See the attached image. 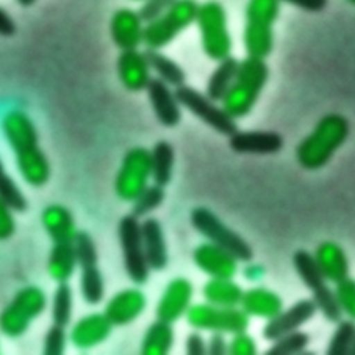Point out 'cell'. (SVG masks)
Here are the masks:
<instances>
[{"label":"cell","instance_id":"25","mask_svg":"<svg viewBox=\"0 0 355 355\" xmlns=\"http://www.w3.org/2000/svg\"><path fill=\"white\" fill-rule=\"evenodd\" d=\"M42 223L53 243H73L78 233L71 211L61 204H50L42 211Z\"/></svg>","mask_w":355,"mask_h":355},{"label":"cell","instance_id":"14","mask_svg":"<svg viewBox=\"0 0 355 355\" xmlns=\"http://www.w3.org/2000/svg\"><path fill=\"white\" fill-rule=\"evenodd\" d=\"M193 294L194 287L189 279L180 276L172 279L164 288L157 302V319L173 324L183 315H186L187 309L191 305Z\"/></svg>","mask_w":355,"mask_h":355},{"label":"cell","instance_id":"52","mask_svg":"<svg viewBox=\"0 0 355 355\" xmlns=\"http://www.w3.org/2000/svg\"><path fill=\"white\" fill-rule=\"evenodd\" d=\"M133 1H139V0H133ZM144 1V0H143Z\"/></svg>","mask_w":355,"mask_h":355},{"label":"cell","instance_id":"37","mask_svg":"<svg viewBox=\"0 0 355 355\" xmlns=\"http://www.w3.org/2000/svg\"><path fill=\"white\" fill-rule=\"evenodd\" d=\"M165 198V191L164 187L159 184H151L147 186L137 197L132 205V214L137 218L146 216L154 209H157Z\"/></svg>","mask_w":355,"mask_h":355},{"label":"cell","instance_id":"23","mask_svg":"<svg viewBox=\"0 0 355 355\" xmlns=\"http://www.w3.org/2000/svg\"><path fill=\"white\" fill-rule=\"evenodd\" d=\"M313 258L322 272L330 283H338L349 276V261L343 247L336 241L320 243L313 252Z\"/></svg>","mask_w":355,"mask_h":355},{"label":"cell","instance_id":"11","mask_svg":"<svg viewBox=\"0 0 355 355\" xmlns=\"http://www.w3.org/2000/svg\"><path fill=\"white\" fill-rule=\"evenodd\" d=\"M151 179V151L136 146L129 148L115 176L114 190L122 201H135Z\"/></svg>","mask_w":355,"mask_h":355},{"label":"cell","instance_id":"18","mask_svg":"<svg viewBox=\"0 0 355 355\" xmlns=\"http://www.w3.org/2000/svg\"><path fill=\"white\" fill-rule=\"evenodd\" d=\"M110 33L112 42L121 51L135 50L143 43L144 22L137 11L122 7L111 17Z\"/></svg>","mask_w":355,"mask_h":355},{"label":"cell","instance_id":"46","mask_svg":"<svg viewBox=\"0 0 355 355\" xmlns=\"http://www.w3.org/2000/svg\"><path fill=\"white\" fill-rule=\"evenodd\" d=\"M229 343L223 333H212L207 341V352L211 355H223L227 352Z\"/></svg>","mask_w":355,"mask_h":355},{"label":"cell","instance_id":"16","mask_svg":"<svg viewBox=\"0 0 355 355\" xmlns=\"http://www.w3.org/2000/svg\"><path fill=\"white\" fill-rule=\"evenodd\" d=\"M193 261L209 277H234L237 273V258L211 241L201 243L194 248Z\"/></svg>","mask_w":355,"mask_h":355},{"label":"cell","instance_id":"8","mask_svg":"<svg viewBox=\"0 0 355 355\" xmlns=\"http://www.w3.org/2000/svg\"><path fill=\"white\" fill-rule=\"evenodd\" d=\"M198 6L196 0H176L166 12L144 25L143 44L151 50L168 46L182 31L196 22Z\"/></svg>","mask_w":355,"mask_h":355},{"label":"cell","instance_id":"33","mask_svg":"<svg viewBox=\"0 0 355 355\" xmlns=\"http://www.w3.org/2000/svg\"><path fill=\"white\" fill-rule=\"evenodd\" d=\"M79 288L83 301L89 305H97L104 298V279L97 265L80 268Z\"/></svg>","mask_w":355,"mask_h":355},{"label":"cell","instance_id":"28","mask_svg":"<svg viewBox=\"0 0 355 355\" xmlns=\"http://www.w3.org/2000/svg\"><path fill=\"white\" fill-rule=\"evenodd\" d=\"M78 266L73 243H53L47 261L49 275L58 283L68 282Z\"/></svg>","mask_w":355,"mask_h":355},{"label":"cell","instance_id":"1","mask_svg":"<svg viewBox=\"0 0 355 355\" xmlns=\"http://www.w3.org/2000/svg\"><path fill=\"white\" fill-rule=\"evenodd\" d=\"M1 130L8 141L24 180L40 187L50 179V162L39 146L33 121L21 110H10L1 118Z\"/></svg>","mask_w":355,"mask_h":355},{"label":"cell","instance_id":"3","mask_svg":"<svg viewBox=\"0 0 355 355\" xmlns=\"http://www.w3.org/2000/svg\"><path fill=\"white\" fill-rule=\"evenodd\" d=\"M269 78L265 60L247 55L239 62L232 86L222 100V107L234 119L243 118L254 108Z\"/></svg>","mask_w":355,"mask_h":355},{"label":"cell","instance_id":"13","mask_svg":"<svg viewBox=\"0 0 355 355\" xmlns=\"http://www.w3.org/2000/svg\"><path fill=\"white\" fill-rule=\"evenodd\" d=\"M175 92L180 105H183L186 110H189L193 115H196L198 119H201L218 133L232 136L234 132L239 130L236 119L230 116L223 107L216 105V103L211 100L207 94L187 85L176 87Z\"/></svg>","mask_w":355,"mask_h":355},{"label":"cell","instance_id":"48","mask_svg":"<svg viewBox=\"0 0 355 355\" xmlns=\"http://www.w3.org/2000/svg\"><path fill=\"white\" fill-rule=\"evenodd\" d=\"M17 32V24L12 17L0 7V36H12Z\"/></svg>","mask_w":355,"mask_h":355},{"label":"cell","instance_id":"40","mask_svg":"<svg viewBox=\"0 0 355 355\" xmlns=\"http://www.w3.org/2000/svg\"><path fill=\"white\" fill-rule=\"evenodd\" d=\"M334 293L343 315L355 320V279L347 276L336 283Z\"/></svg>","mask_w":355,"mask_h":355},{"label":"cell","instance_id":"30","mask_svg":"<svg viewBox=\"0 0 355 355\" xmlns=\"http://www.w3.org/2000/svg\"><path fill=\"white\" fill-rule=\"evenodd\" d=\"M239 62L234 57L229 55L223 60L219 61L218 67L214 69V72L211 73L208 82H207V87H205V94L216 101H222L223 97L226 96L229 87L232 86L237 68H239Z\"/></svg>","mask_w":355,"mask_h":355},{"label":"cell","instance_id":"49","mask_svg":"<svg viewBox=\"0 0 355 355\" xmlns=\"http://www.w3.org/2000/svg\"><path fill=\"white\" fill-rule=\"evenodd\" d=\"M35 1H36V0H17V3H18L19 6H22V7H29V6H32Z\"/></svg>","mask_w":355,"mask_h":355},{"label":"cell","instance_id":"39","mask_svg":"<svg viewBox=\"0 0 355 355\" xmlns=\"http://www.w3.org/2000/svg\"><path fill=\"white\" fill-rule=\"evenodd\" d=\"M73 248L76 254L78 266H89V265H97V248L93 237L83 230H78L75 240H73Z\"/></svg>","mask_w":355,"mask_h":355},{"label":"cell","instance_id":"12","mask_svg":"<svg viewBox=\"0 0 355 355\" xmlns=\"http://www.w3.org/2000/svg\"><path fill=\"white\" fill-rule=\"evenodd\" d=\"M140 223L141 222H139V218L133 214L122 216L118 223V239L122 250L125 270L135 284H144L150 273L143 248Z\"/></svg>","mask_w":355,"mask_h":355},{"label":"cell","instance_id":"47","mask_svg":"<svg viewBox=\"0 0 355 355\" xmlns=\"http://www.w3.org/2000/svg\"><path fill=\"white\" fill-rule=\"evenodd\" d=\"M309 12H319L327 6V0H280Z\"/></svg>","mask_w":355,"mask_h":355},{"label":"cell","instance_id":"29","mask_svg":"<svg viewBox=\"0 0 355 355\" xmlns=\"http://www.w3.org/2000/svg\"><path fill=\"white\" fill-rule=\"evenodd\" d=\"M175 343V331L172 323L157 319L153 322L141 340L140 352L143 355H165Z\"/></svg>","mask_w":355,"mask_h":355},{"label":"cell","instance_id":"38","mask_svg":"<svg viewBox=\"0 0 355 355\" xmlns=\"http://www.w3.org/2000/svg\"><path fill=\"white\" fill-rule=\"evenodd\" d=\"M0 198H3L14 211L24 212L28 208V201L18 187V184L12 180V178L6 172L4 165L0 159Z\"/></svg>","mask_w":355,"mask_h":355},{"label":"cell","instance_id":"24","mask_svg":"<svg viewBox=\"0 0 355 355\" xmlns=\"http://www.w3.org/2000/svg\"><path fill=\"white\" fill-rule=\"evenodd\" d=\"M141 240L150 270H162L168 265V248L164 229L157 218H146L141 223Z\"/></svg>","mask_w":355,"mask_h":355},{"label":"cell","instance_id":"5","mask_svg":"<svg viewBox=\"0 0 355 355\" xmlns=\"http://www.w3.org/2000/svg\"><path fill=\"white\" fill-rule=\"evenodd\" d=\"M46 306L47 295L43 288L37 286L22 287L1 309L0 331L10 338L21 337Z\"/></svg>","mask_w":355,"mask_h":355},{"label":"cell","instance_id":"51","mask_svg":"<svg viewBox=\"0 0 355 355\" xmlns=\"http://www.w3.org/2000/svg\"><path fill=\"white\" fill-rule=\"evenodd\" d=\"M351 4H355V0H348Z\"/></svg>","mask_w":355,"mask_h":355},{"label":"cell","instance_id":"9","mask_svg":"<svg viewBox=\"0 0 355 355\" xmlns=\"http://www.w3.org/2000/svg\"><path fill=\"white\" fill-rule=\"evenodd\" d=\"M190 222L201 236L232 252L237 261L248 262L252 259L254 251L251 245L209 208H193L190 212Z\"/></svg>","mask_w":355,"mask_h":355},{"label":"cell","instance_id":"36","mask_svg":"<svg viewBox=\"0 0 355 355\" xmlns=\"http://www.w3.org/2000/svg\"><path fill=\"white\" fill-rule=\"evenodd\" d=\"M311 338L305 331L294 330L272 341V347L265 352L268 355H294L304 354Z\"/></svg>","mask_w":355,"mask_h":355},{"label":"cell","instance_id":"22","mask_svg":"<svg viewBox=\"0 0 355 355\" xmlns=\"http://www.w3.org/2000/svg\"><path fill=\"white\" fill-rule=\"evenodd\" d=\"M146 90L158 122L166 128L176 126L182 119V110L175 89L161 79L153 78Z\"/></svg>","mask_w":355,"mask_h":355},{"label":"cell","instance_id":"34","mask_svg":"<svg viewBox=\"0 0 355 355\" xmlns=\"http://www.w3.org/2000/svg\"><path fill=\"white\" fill-rule=\"evenodd\" d=\"M73 293L68 282L58 283L51 301V319L53 323L60 326H68L72 318Z\"/></svg>","mask_w":355,"mask_h":355},{"label":"cell","instance_id":"17","mask_svg":"<svg viewBox=\"0 0 355 355\" xmlns=\"http://www.w3.org/2000/svg\"><path fill=\"white\" fill-rule=\"evenodd\" d=\"M114 324L104 312H93L79 318L69 331V341L78 349H89L104 343Z\"/></svg>","mask_w":355,"mask_h":355},{"label":"cell","instance_id":"4","mask_svg":"<svg viewBox=\"0 0 355 355\" xmlns=\"http://www.w3.org/2000/svg\"><path fill=\"white\" fill-rule=\"evenodd\" d=\"M280 0H248L243 43L247 55L265 60L273 50V25L279 17Z\"/></svg>","mask_w":355,"mask_h":355},{"label":"cell","instance_id":"43","mask_svg":"<svg viewBox=\"0 0 355 355\" xmlns=\"http://www.w3.org/2000/svg\"><path fill=\"white\" fill-rule=\"evenodd\" d=\"M176 0H144L137 10L144 24H148L166 12Z\"/></svg>","mask_w":355,"mask_h":355},{"label":"cell","instance_id":"2","mask_svg":"<svg viewBox=\"0 0 355 355\" xmlns=\"http://www.w3.org/2000/svg\"><path fill=\"white\" fill-rule=\"evenodd\" d=\"M348 119L338 114L330 112L323 115L295 147V159L298 165L306 171H318L323 168L334 155V153L347 141L349 136Z\"/></svg>","mask_w":355,"mask_h":355},{"label":"cell","instance_id":"31","mask_svg":"<svg viewBox=\"0 0 355 355\" xmlns=\"http://www.w3.org/2000/svg\"><path fill=\"white\" fill-rule=\"evenodd\" d=\"M144 53L147 55L151 71L157 73L158 79H161L162 82L175 89L184 85L186 72L176 61L166 57L159 50L147 49Z\"/></svg>","mask_w":355,"mask_h":355},{"label":"cell","instance_id":"32","mask_svg":"<svg viewBox=\"0 0 355 355\" xmlns=\"http://www.w3.org/2000/svg\"><path fill=\"white\" fill-rule=\"evenodd\" d=\"M175 151L169 141L159 140L151 148V179L155 184L166 186L172 179Z\"/></svg>","mask_w":355,"mask_h":355},{"label":"cell","instance_id":"21","mask_svg":"<svg viewBox=\"0 0 355 355\" xmlns=\"http://www.w3.org/2000/svg\"><path fill=\"white\" fill-rule=\"evenodd\" d=\"M146 294L136 287L123 288L115 293L105 304L104 313L114 326H125L136 320L146 309Z\"/></svg>","mask_w":355,"mask_h":355},{"label":"cell","instance_id":"26","mask_svg":"<svg viewBox=\"0 0 355 355\" xmlns=\"http://www.w3.org/2000/svg\"><path fill=\"white\" fill-rule=\"evenodd\" d=\"M240 308L248 316L272 319L283 309L282 297L266 287H252L244 291Z\"/></svg>","mask_w":355,"mask_h":355},{"label":"cell","instance_id":"15","mask_svg":"<svg viewBox=\"0 0 355 355\" xmlns=\"http://www.w3.org/2000/svg\"><path fill=\"white\" fill-rule=\"evenodd\" d=\"M316 312L318 308L312 298L298 300L287 309H282L272 319H268L262 329V337L266 341H275L283 334L298 330L302 324L309 322Z\"/></svg>","mask_w":355,"mask_h":355},{"label":"cell","instance_id":"27","mask_svg":"<svg viewBox=\"0 0 355 355\" xmlns=\"http://www.w3.org/2000/svg\"><path fill=\"white\" fill-rule=\"evenodd\" d=\"M244 290L233 277H211L202 286V297L207 302L219 306H239Z\"/></svg>","mask_w":355,"mask_h":355},{"label":"cell","instance_id":"20","mask_svg":"<svg viewBox=\"0 0 355 355\" xmlns=\"http://www.w3.org/2000/svg\"><path fill=\"white\" fill-rule=\"evenodd\" d=\"M116 73L122 86L129 92L146 90L151 78V68L146 53L123 50L116 58Z\"/></svg>","mask_w":355,"mask_h":355},{"label":"cell","instance_id":"6","mask_svg":"<svg viewBox=\"0 0 355 355\" xmlns=\"http://www.w3.org/2000/svg\"><path fill=\"white\" fill-rule=\"evenodd\" d=\"M196 24L201 36V46L205 55L220 61L232 53V36L227 29L225 7L216 0H208L198 6Z\"/></svg>","mask_w":355,"mask_h":355},{"label":"cell","instance_id":"41","mask_svg":"<svg viewBox=\"0 0 355 355\" xmlns=\"http://www.w3.org/2000/svg\"><path fill=\"white\" fill-rule=\"evenodd\" d=\"M67 347V333L65 327L53 323L49 327L43 341V354L44 355H61Z\"/></svg>","mask_w":355,"mask_h":355},{"label":"cell","instance_id":"50","mask_svg":"<svg viewBox=\"0 0 355 355\" xmlns=\"http://www.w3.org/2000/svg\"><path fill=\"white\" fill-rule=\"evenodd\" d=\"M349 354H354V355H355V338H354V343H352V347H351Z\"/></svg>","mask_w":355,"mask_h":355},{"label":"cell","instance_id":"10","mask_svg":"<svg viewBox=\"0 0 355 355\" xmlns=\"http://www.w3.org/2000/svg\"><path fill=\"white\" fill-rule=\"evenodd\" d=\"M187 323L197 330L234 334L250 326V316L239 306H219L209 302L190 305L186 312Z\"/></svg>","mask_w":355,"mask_h":355},{"label":"cell","instance_id":"35","mask_svg":"<svg viewBox=\"0 0 355 355\" xmlns=\"http://www.w3.org/2000/svg\"><path fill=\"white\" fill-rule=\"evenodd\" d=\"M355 338V320L340 319L330 337L326 354L327 355H344L349 354Z\"/></svg>","mask_w":355,"mask_h":355},{"label":"cell","instance_id":"42","mask_svg":"<svg viewBox=\"0 0 355 355\" xmlns=\"http://www.w3.org/2000/svg\"><path fill=\"white\" fill-rule=\"evenodd\" d=\"M227 352L232 355H255L257 354V343L252 336L244 331L234 333L232 340L229 341Z\"/></svg>","mask_w":355,"mask_h":355},{"label":"cell","instance_id":"7","mask_svg":"<svg viewBox=\"0 0 355 355\" xmlns=\"http://www.w3.org/2000/svg\"><path fill=\"white\" fill-rule=\"evenodd\" d=\"M293 265L302 283L312 293V300L318 311H320L329 322L337 323L343 318V312L337 302L334 288L327 284V280L322 275L313 254L304 248L297 250L293 254Z\"/></svg>","mask_w":355,"mask_h":355},{"label":"cell","instance_id":"45","mask_svg":"<svg viewBox=\"0 0 355 355\" xmlns=\"http://www.w3.org/2000/svg\"><path fill=\"white\" fill-rule=\"evenodd\" d=\"M184 344H186V354H189V355H204V354H207V341L197 331L190 333L186 337Z\"/></svg>","mask_w":355,"mask_h":355},{"label":"cell","instance_id":"44","mask_svg":"<svg viewBox=\"0 0 355 355\" xmlns=\"http://www.w3.org/2000/svg\"><path fill=\"white\" fill-rule=\"evenodd\" d=\"M12 208L0 198V241L10 239L15 232V219Z\"/></svg>","mask_w":355,"mask_h":355},{"label":"cell","instance_id":"19","mask_svg":"<svg viewBox=\"0 0 355 355\" xmlns=\"http://www.w3.org/2000/svg\"><path fill=\"white\" fill-rule=\"evenodd\" d=\"M283 146V136L275 130H237L229 136V147L237 154L272 155Z\"/></svg>","mask_w":355,"mask_h":355}]
</instances>
